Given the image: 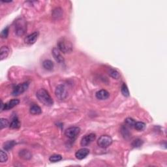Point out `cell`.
Returning a JSON list of instances; mask_svg holds the SVG:
<instances>
[{"label":"cell","mask_w":167,"mask_h":167,"mask_svg":"<svg viewBox=\"0 0 167 167\" xmlns=\"http://www.w3.org/2000/svg\"><path fill=\"white\" fill-rule=\"evenodd\" d=\"M36 97L38 100L41 102L42 104L47 106H52L54 104V101L51 96L50 95L49 93L45 89L41 88L37 91Z\"/></svg>","instance_id":"6da1fadb"},{"label":"cell","mask_w":167,"mask_h":167,"mask_svg":"<svg viewBox=\"0 0 167 167\" xmlns=\"http://www.w3.org/2000/svg\"><path fill=\"white\" fill-rule=\"evenodd\" d=\"M57 48L64 54L69 53L72 50V44L67 39L61 38L57 42Z\"/></svg>","instance_id":"7a4b0ae2"},{"label":"cell","mask_w":167,"mask_h":167,"mask_svg":"<svg viewBox=\"0 0 167 167\" xmlns=\"http://www.w3.org/2000/svg\"><path fill=\"white\" fill-rule=\"evenodd\" d=\"M14 29L15 33L18 36H22L24 35L27 30L26 21L22 18H18L14 22Z\"/></svg>","instance_id":"3957f363"},{"label":"cell","mask_w":167,"mask_h":167,"mask_svg":"<svg viewBox=\"0 0 167 167\" xmlns=\"http://www.w3.org/2000/svg\"><path fill=\"white\" fill-rule=\"evenodd\" d=\"M55 95L59 100H64L68 96V90L64 84H59L55 90Z\"/></svg>","instance_id":"277c9868"},{"label":"cell","mask_w":167,"mask_h":167,"mask_svg":"<svg viewBox=\"0 0 167 167\" xmlns=\"http://www.w3.org/2000/svg\"><path fill=\"white\" fill-rule=\"evenodd\" d=\"M80 132V129L78 127H70L65 131V135L70 140H75Z\"/></svg>","instance_id":"5b68a950"},{"label":"cell","mask_w":167,"mask_h":167,"mask_svg":"<svg viewBox=\"0 0 167 167\" xmlns=\"http://www.w3.org/2000/svg\"><path fill=\"white\" fill-rule=\"evenodd\" d=\"M112 138L108 135H102L99 138L97 144L100 148H106L110 146L112 143Z\"/></svg>","instance_id":"8992f818"},{"label":"cell","mask_w":167,"mask_h":167,"mask_svg":"<svg viewBox=\"0 0 167 167\" xmlns=\"http://www.w3.org/2000/svg\"><path fill=\"white\" fill-rule=\"evenodd\" d=\"M29 87V82H23L22 84H20L17 86H15V88L13 89L12 91V95L18 96L20 95L28 90Z\"/></svg>","instance_id":"52a82bcc"},{"label":"cell","mask_w":167,"mask_h":167,"mask_svg":"<svg viewBox=\"0 0 167 167\" xmlns=\"http://www.w3.org/2000/svg\"><path fill=\"white\" fill-rule=\"evenodd\" d=\"M19 103H20V101L17 99H12V100L9 101V102H7V103L5 104H3V102H1V111L9 110L12 109V108H14V106H17Z\"/></svg>","instance_id":"ba28073f"},{"label":"cell","mask_w":167,"mask_h":167,"mask_svg":"<svg viewBox=\"0 0 167 167\" xmlns=\"http://www.w3.org/2000/svg\"><path fill=\"white\" fill-rule=\"evenodd\" d=\"M95 138L96 135L94 133H90V134L86 135L81 140L80 144L82 146H88L95 140Z\"/></svg>","instance_id":"9c48e42d"},{"label":"cell","mask_w":167,"mask_h":167,"mask_svg":"<svg viewBox=\"0 0 167 167\" xmlns=\"http://www.w3.org/2000/svg\"><path fill=\"white\" fill-rule=\"evenodd\" d=\"M52 56H53L54 57V59L56 61V62H57L59 64L64 63L65 59H64V57H63L62 55L61 54V53H60V51L58 48H54L52 50Z\"/></svg>","instance_id":"30bf717a"},{"label":"cell","mask_w":167,"mask_h":167,"mask_svg":"<svg viewBox=\"0 0 167 167\" xmlns=\"http://www.w3.org/2000/svg\"><path fill=\"white\" fill-rule=\"evenodd\" d=\"M89 153H90V150L88 148H82L78 150L75 153L76 158L79 159V160H82L87 157Z\"/></svg>","instance_id":"8fae6325"},{"label":"cell","mask_w":167,"mask_h":167,"mask_svg":"<svg viewBox=\"0 0 167 167\" xmlns=\"http://www.w3.org/2000/svg\"><path fill=\"white\" fill-rule=\"evenodd\" d=\"M38 38V33L37 32H33L32 33L30 34L25 38V43L28 44H33L37 40Z\"/></svg>","instance_id":"7c38bea8"},{"label":"cell","mask_w":167,"mask_h":167,"mask_svg":"<svg viewBox=\"0 0 167 167\" xmlns=\"http://www.w3.org/2000/svg\"><path fill=\"white\" fill-rule=\"evenodd\" d=\"M95 96L97 99H99V100L104 101L109 97L110 94L108 91L105 90H101L96 93Z\"/></svg>","instance_id":"4fadbf2b"},{"label":"cell","mask_w":167,"mask_h":167,"mask_svg":"<svg viewBox=\"0 0 167 167\" xmlns=\"http://www.w3.org/2000/svg\"><path fill=\"white\" fill-rule=\"evenodd\" d=\"M19 156L20 158L24 159V160H29L32 157V154L29 150L23 149V150L20 151Z\"/></svg>","instance_id":"5bb4252c"},{"label":"cell","mask_w":167,"mask_h":167,"mask_svg":"<svg viewBox=\"0 0 167 167\" xmlns=\"http://www.w3.org/2000/svg\"><path fill=\"white\" fill-rule=\"evenodd\" d=\"M10 53V49L8 46H2L1 48V50H0V57H1V60H3L4 59H6L7 56H9Z\"/></svg>","instance_id":"9a60e30c"},{"label":"cell","mask_w":167,"mask_h":167,"mask_svg":"<svg viewBox=\"0 0 167 167\" xmlns=\"http://www.w3.org/2000/svg\"><path fill=\"white\" fill-rule=\"evenodd\" d=\"M43 67L44 69H46L47 70H52L54 69V63L52 62L51 60L50 59H46L43 62Z\"/></svg>","instance_id":"2e32d148"},{"label":"cell","mask_w":167,"mask_h":167,"mask_svg":"<svg viewBox=\"0 0 167 167\" xmlns=\"http://www.w3.org/2000/svg\"><path fill=\"white\" fill-rule=\"evenodd\" d=\"M30 112L31 114L33 115H39L42 113V110L40 106H39L37 104H33L30 107Z\"/></svg>","instance_id":"e0dca14e"},{"label":"cell","mask_w":167,"mask_h":167,"mask_svg":"<svg viewBox=\"0 0 167 167\" xmlns=\"http://www.w3.org/2000/svg\"><path fill=\"white\" fill-rule=\"evenodd\" d=\"M9 127L11 129H18L20 127V122L17 116L13 117L9 125Z\"/></svg>","instance_id":"ac0fdd59"},{"label":"cell","mask_w":167,"mask_h":167,"mask_svg":"<svg viewBox=\"0 0 167 167\" xmlns=\"http://www.w3.org/2000/svg\"><path fill=\"white\" fill-rule=\"evenodd\" d=\"M63 14V10L61 8H56L52 12V17L54 19H58L60 17H62Z\"/></svg>","instance_id":"d6986e66"},{"label":"cell","mask_w":167,"mask_h":167,"mask_svg":"<svg viewBox=\"0 0 167 167\" xmlns=\"http://www.w3.org/2000/svg\"><path fill=\"white\" fill-rule=\"evenodd\" d=\"M16 144V142L14 140H9L7 141L3 144V149L5 151H9L12 149L14 145Z\"/></svg>","instance_id":"ffe728a7"},{"label":"cell","mask_w":167,"mask_h":167,"mask_svg":"<svg viewBox=\"0 0 167 167\" xmlns=\"http://www.w3.org/2000/svg\"><path fill=\"white\" fill-rule=\"evenodd\" d=\"M108 75L114 79H118L120 77L119 72L117 70L114 69H110L108 70Z\"/></svg>","instance_id":"44dd1931"},{"label":"cell","mask_w":167,"mask_h":167,"mask_svg":"<svg viewBox=\"0 0 167 167\" xmlns=\"http://www.w3.org/2000/svg\"><path fill=\"white\" fill-rule=\"evenodd\" d=\"M121 132L123 137H124L125 138H127V139L128 138H129L130 132H129V129H128V127L127 126V125H124V126L121 127Z\"/></svg>","instance_id":"7402d4cb"},{"label":"cell","mask_w":167,"mask_h":167,"mask_svg":"<svg viewBox=\"0 0 167 167\" xmlns=\"http://www.w3.org/2000/svg\"><path fill=\"white\" fill-rule=\"evenodd\" d=\"M135 129H137L138 131H141V130H143L145 129L146 128V124L144 122L142 121H138L136 122L134 126Z\"/></svg>","instance_id":"603a6c76"},{"label":"cell","mask_w":167,"mask_h":167,"mask_svg":"<svg viewBox=\"0 0 167 167\" xmlns=\"http://www.w3.org/2000/svg\"><path fill=\"white\" fill-rule=\"evenodd\" d=\"M121 93L122 95H124V97H127L129 96V89H128L127 85L125 84V83H124L121 86Z\"/></svg>","instance_id":"cb8c5ba5"},{"label":"cell","mask_w":167,"mask_h":167,"mask_svg":"<svg viewBox=\"0 0 167 167\" xmlns=\"http://www.w3.org/2000/svg\"><path fill=\"white\" fill-rule=\"evenodd\" d=\"M125 125H127L128 127L133 128L135 126V124L136 121L132 118H130V117H127V118L125 119Z\"/></svg>","instance_id":"d4e9b609"},{"label":"cell","mask_w":167,"mask_h":167,"mask_svg":"<svg viewBox=\"0 0 167 167\" xmlns=\"http://www.w3.org/2000/svg\"><path fill=\"white\" fill-rule=\"evenodd\" d=\"M62 159V157L60 155H53L50 157L49 161L52 162V163H56V162H58L59 161H61Z\"/></svg>","instance_id":"484cf974"},{"label":"cell","mask_w":167,"mask_h":167,"mask_svg":"<svg viewBox=\"0 0 167 167\" xmlns=\"http://www.w3.org/2000/svg\"><path fill=\"white\" fill-rule=\"evenodd\" d=\"M8 159V155L4 151L1 150L0 151V161L1 163H5Z\"/></svg>","instance_id":"4316f807"},{"label":"cell","mask_w":167,"mask_h":167,"mask_svg":"<svg viewBox=\"0 0 167 167\" xmlns=\"http://www.w3.org/2000/svg\"><path fill=\"white\" fill-rule=\"evenodd\" d=\"M0 122H1V129L7 127L8 126H9L10 125L9 120L5 118H1V119H0Z\"/></svg>","instance_id":"83f0119b"},{"label":"cell","mask_w":167,"mask_h":167,"mask_svg":"<svg viewBox=\"0 0 167 167\" xmlns=\"http://www.w3.org/2000/svg\"><path fill=\"white\" fill-rule=\"evenodd\" d=\"M142 144H143V141L142 140L139 139V138H138V139L135 140L132 142V146L133 148H139L142 145Z\"/></svg>","instance_id":"f1b7e54d"},{"label":"cell","mask_w":167,"mask_h":167,"mask_svg":"<svg viewBox=\"0 0 167 167\" xmlns=\"http://www.w3.org/2000/svg\"><path fill=\"white\" fill-rule=\"evenodd\" d=\"M8 35H9V27H6L5 28H4L3 30H2L1 33V36L2 38L5 39L7 38L8 37Z\"/></svg>","instance_id":"f546056e"}]
</instances>
